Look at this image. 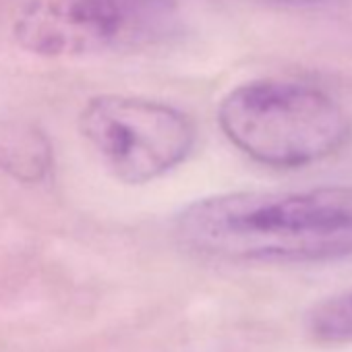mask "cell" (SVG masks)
<instances>
[{"label": "cell", "instance_id": "obj_1", "mask_svg": "<svg viewBox=\"0 0 352 352\" xmlns=\"http://www.w3.org/2000/svg\"><path fill=\"white\" fill-rule=\"evenodd\" d=\"M176 236L232 261H327L352 255V187L236 191L193 201Z\"/></svg>", "mask_w": 352, "mask_h": 352}, {"label": "cell", "instance_id": "obj_2", "mask_svg": "<svg viewBox=\"0 0 352 352\" xmlns=\"http://www.w3.org/2000/svg\"><path fill=\"white\" fill-rule=\"evenodd\" d=\"M226 139L272 168H302L336 153L350 118L325 89L290 79H257L234 87L218 108Z\"/></svg>", "mask_w": 352, "mask_h": 352}, {"label": "cell", "instance_id": "obj_3", "mask_svg": "<svg viewBox=\"0 0 352 352\" xmlns=\"http://www.w3.org/2000/svg\"><path fill=\"white\" fill-rule=\"evenodd\" d=\"M79 131L102 164L126 185H145L181 166L195 145V124L179 108L131 96L91 98Z\"/></svg>", "mask_w": 352, "mask_h": 352}, {"label": "cell", "instance_id": "obj_4", "mask_svg": "<svg viewBox=\"0 0 352 352\" xmlns=\"http://www.w3.org/2000/svg\"><path fill=\"white\" fill-rule=\"evenodd\" d=\"M176 0H34L15 21L17 42L42 56L98 54L166 38Z\"/></svg>", "mask_w": 352, "mask_h": 352}, {"label": "cell", "instance_id": "obj_5", "mask_svg": "<svg viewBox=\"0 0 352 352\" xmlns=\"http://www.w3.org/2000/svg\"><path fill=\"white\" fill-rule=\"evenodd\" d=\"M48 139L30 124H0V170L25 183H36L50 170Z\"/></svg>", "mask_w": 352, "mask_h": 352}, {"label": "cell", "instance_id": "obj_6", "mask_svg": "<svg viewBox=\"0 0 352 352\" xmlns=\"http://www.w3.org/2000/svg\"><path fill=\"white\" fill-rule=\"evenodd\" d=\"M307 329L319 342H352V290L317 302L307 313Z\"/></svg>", "mask_w": 352, "mask_h": 352}, {"label": "cell", "instance_id": "obj_7", "mask_svg": "<svg viewBox=\"0 0 352 352\" xmlns=\"http://www.w3.org/2000/svg\"><path fill=\"white\" fill-rule=\"evenodd\" d=\"M276 3H284V5H313V3H323V0H276Z\"/></svg>", "mask_w": 352, "mask_h": 352}]
</instances>
